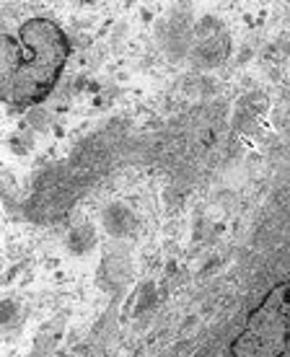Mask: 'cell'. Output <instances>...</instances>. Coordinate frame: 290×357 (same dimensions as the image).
Masks as SVG:
<instances>
[{"label": "cell", "mask_w": 290, "mask_h": 357, "mask_svg": "<svg viewBox=\"0 0 290 357\" xmlns=\"http://www.w3.org/2000/svg\"><path fill=\"white\" fill-rule=\"evenodd\" d=\"M70 42L52 18H29L18 36H3V98L10 107L42 104L63 75Z\"/></svg>", "instance_id": "1"}, {"label": "cell", "mask_w": 290, "mask_h": 357, "mask_svg": "<svg viewBox=\"0 0 290 357\" xmlns=\"http://www.w3.org/2000/svg\"><path fill=\"white\" fill-rule=\"evenodd\" d=\"M290 352V280L262 298L241 334L231 342V357H285Z\"/></svg>", "instance_id": "2"}]
</instances>
